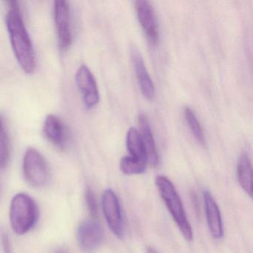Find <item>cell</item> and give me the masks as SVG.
Masks as SVG:
<instances>
[{"instance_id":"6da1fadb","label":"cell","mask_w":253,"mask_h":253,"mask_svg":"<svg viewBox=\"0 0 253 253\" xmlns=\"http://www.w3.org/2000/svg\"><path fill=\"white\" fill-rule=\"evenodd\" d=\"M9 10L6 15V26L16 58L26 73L32 74L36 68L35 50L32 40L23 22L18 2H8Z\"/></svg>"},{"instance_id":"7a4b0ae2","label":"cell","mask_w":253,"mask_h":253,"mask_svg":"<svg viewBox=\"0 0 253 253\" xmlns=\"http://www.w3.org/2000/svg\"><path fill=\"white\" fill-rule=\"evenodd\" d=\"M155 184L182 235L186 241H192L193 239L192 226L188 220L183 203L174 185L168 177L163 175L157 176Z\"/></svg>"},{"instance_id":"3957f363","label":"cell","mask_w":253,"mask_h":253,"mask_svg":"<svg viewBox=\"0 0 253 253\" xmlns=\"http://www.w3.org/2000/svg\"><path fill=\"white\" fill-rule=\"evenodd\" d=\"M38 217V205L32 197L25 193L14 197L10 207V221L16 234L27 233L35 226Z\"/></svg>"},{"instance_id":"277c9868","label":"cell","mask_w":253,"mask_h":253,"mask_svg":"<svg viewBox=\"0 0 253 253\" xmlns=\"http://www.w3.org/2000/svg\"><path fill=\"white\" fill-rule=\"evenodd\" d=\"M23 171L27 181L35 187L46 184L49 178V169L45 158L34 148L26 150L23 158Z\"/></svg>"},{"instance_id":"5b68a950","label":"cell","mask_w":253,"mask_h":253,"mask_svg":"<svg viewBox=\"0 0 253 253\" xmlns=\"http://www.w3.org/2000/svg\"><path fill=\"white\" fill-rule=\"evenodd\" d=\"M103 214L110 230L118 238L124 236V223L119 199L115 192L108 189L102 197Z\"/></svg>"},{"instance_id":"8992f818","label":"cell","mask_w":253,"mask_h":253,"mask_svg":"<svg viewBox=\"0 0 253 253\" xmlns=\"http://www.w3.org/2000/svg\"><path fill=\"white\" fill-rule=\"evenodd\" d=\"M77 238L78 245L83 251H95L104 239L103 226L97 220H85L78 227Z\"/></svg>"},{"instance_id":"52a82bcc","label":"cell","mask_w":253,"mask_h":253,"mask_svg":"<svg viewBox=\"0 0 253 253\" xmlns=\"http://www.w3.org/2000/svg\"><path fill=\"white\" fill-rule=\"evenodd\" d=\"M54 15L59 45L62 50H66L70 47L72 42L70 8L68 2L63 0L55 1Z\"/></svg>"},{"instance_id":"ba28073f","label":"cell","mask_w":253,"mask_h":253,"mask_svg":"<svg viewBox=\"0 0 253 253\" xmlns=\"http://www.w3.org/2000/svg\"><path fill=\"white\" fill-rule=\"evenodd\" d=\"M75 78L85 106L88 109H91L97 106L100 100V95L97 83L90 69L83 65L78 69Z\"/></svg>"},{"instance_id":"9c48e42d","label":"cell","mask_w":253,"mask_h":253,"mask_svg":"<svg viewBox=\"0 0 253 253\" xmlns=\"http://www.w3.org/2000/svg\"><path fill=\"white\" fill-rule=\"evenodd\" d=\"M137 18L151 45H157L159 41V32L155 11L150 2L138 0L135 2Z\"/></svg>"},{"instance_id":"30bf717a","label":"cell","mask_w":253,"mask_h":253,"mask_svg":"<svg viewBox=\"0 0 253 253\" xmlns=\"http://www.w3.org/2000/svg\"><path fill=\"white\" fill-rule=\"evenodd\" d=\"M131 56L142 94L147 100H153L155 97V87L148 73L141 54L137 48H132Z\"/></svg>"},{"instance_id":"8fae6325","label":"cell","mask_w":253,"mask_h":253,"mask_svg":"<svg viewBox=\"0 0 253 253\" xmlns=\"http://www.w3.org/2000/svg\"><path fill=\"white\" fill-rule=\"evenodd\" d=\"M204 201L210 233L214 239H220L223 236V226L220 209L209 191L204 192Z\"/></svg>"},{"instance_id":"7c38bea8","label":"cell","mask_w":253,"mask_h":253,"mask_svg":"<svg viewBox=\"0 0 253 253\" xmlns=\"http://www.w3.org/2000/svg\"><path fill=\"white\" fill-rule=\"evenodd\" d=\"M138 121L140 130H141L140 135L144 143L146 155H147V162L152 167H156L159 164V156H158L156 144H155L149 120L146 115L142 113L139 115Z\"/></svg>"},{"instance_id":"4fadbf2b","label":"cell","mask_w":253,"mask_h":253,"mask_svg":"<svg viewBox=\"0 0 253 253\" xmlns=\"http://www.w3.org/2000/svg\"><path fill=\"white\" fill-rule=\"evenodd\" d=\"M43 133L53 144L62 146L66 140V127L61 120L54 115L46 117L44 123Z\"/></svg>"},{"instance_id":"5bb4252c","label":"cell","mask_w":253,"mask_h":253,"mask_svg":"<svg viewBox=\"0 0 253 253\" xmlns=\"http://www.w3.org/2000/svg\"><path fill=\"white\" fill-rule=\"evenodd\" d=\"M237 174L240 186L250 198L253 197V167L250 158L243 153L238 160Z\"/></svg>"},{"instance_id":"9a60e30c","label":"cell","mask_w":253,"mask_h":253,"mask_svg":"<svg viewBox=\"0 0 253 253\" xmlns=\"http://www.w3.org/2000/svg\"><path fill=\"white\" fill-rule=\"evenodd\" d=\"M126 146L131 158L147 164V155L140 133L135 128H130L127 133Z\"/></svg>"},{"instance_id":"2e32d148","label":"cell","mask_w":253,"mask_h":253,"mask_svg":"<svg viewBox=\"0 0 253 253\" xmlns=\"http://www.w3.org/2000/svg\"><path fill=\"white\" fill-rule=\"evenodd\" d=\"M184 114L186 122L189 124V128L195 137V140L199 144L204 146L206 143L205 135H204V130H203L196 115L194 113L193 111L189 107H186L185 109Z\"/></svg>"},{"instance_id":"e0dca14e","label":"cell","mask_w":253,"mask_h":253,"mask_svg":"<svg viewBox=\"0 0 253 253\" xmlns=\"http://www.w3.org/2000/svg\"><path fill=\"white\" fill-rule=\"evenodd\" d=\"M147 164L136 161L131 157L126 156L121 158L120 169L121 171L128 175L140 174L145 172Z\"/></svg>"},{"instance_id":"ac0fdd59","label":"cell","mask_w":253,"mask_h":253,"mask_svg":"<svg viewBox=\"0 0 253 253\" xmlns=\"http://www.w3.org/2000/svg\"><path fill=\"white\" fill-rule=\"evenodd\" d=\"M9 157V140L5 130L3 119L0 116V168H3L7 165Z\"/></svg>"},{"instance_id":"d6986e66","label":"cell","mask_w":253,"mask_h":253,"mask_svg":"<svg viewBox=\"0 0 253 253\" xmlns=\"http://www.w3.org/2000/svg\"><path fill=\"white\" fill-rule=\"evenodd\" d=\"M85 201H86L87 207H88V211L90 214L93 217H96L97 216V204L96 200L95 195L94 192L91 189H88L85 194Z\"/></svg>"},{"instance_id":"ffe728a7","label":"cell","mask_w":253,"mask_h":253,"mask_svg":"<svg viewBox=\"0 0 253 253\" xmlns=\"http://www.w3.org/2000/svg\"><path fill=\"white\" fill-rule=\"evenodd\" d=\"M2 242L5 253H11V244H10V241L6 234H2Z\"/></svg>"},{"instance_id":"44dd1931","label":"cell","mask_w":253,"mask_h":253,"mask_svg":"<svg viewBox=\"0 0 253 253\" xmlns=\"http://www.w3.org/2000/svg\"><path fill=\"white\" fill-rule=\"evenodd\" d=\"M53 253H70L69 251H68L66 249L64 248H58L57 250H54Z\"/></svg>"},{"instance_id":"7402d4cb","label":"cell","mask_w":253,"mask_h":253,"mask_svg":"<svg viewBox=\"0 0 253 253\" xmlns=\"http://www.w3.org/2000/svg\"><path fill=\"white\" fill-rule=\"evenodd\" d=\"M147 253H158L156 250L153 248V247H148Z\"/></svg>"}]
</instances>
